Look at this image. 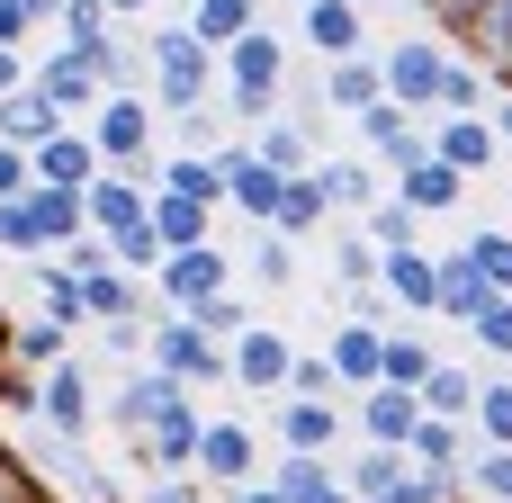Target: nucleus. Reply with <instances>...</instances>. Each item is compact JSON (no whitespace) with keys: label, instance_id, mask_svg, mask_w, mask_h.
<instances>
[{"label":"nucleus","instance_id":"4d7b16f0","mask_svg":"<svg viewBox=\"0 0 512 503\" xmlns=\"http://www.w3.org/2000/svg\"><path fill=\"white\" fill-rule=\"evenodd\" d=\"M0 414H36V378L27 369H0Z\"/></svg>","mask_w":512,"mask_h":503},{"label":"nucleus","instance_id":"13d9d810","mask_svg":"<svg viewBox=\"0 0 512 503\" xmlns=\"http://www.w3.org/2000/svg\"><path fill=\"white\" fill-rule=\"evenodd\" d=\"M9 90H27V63H18V45H0V99Z\"/></svg>","mask_w":512,"mask_h":503},{"label":"nucleus","instance_id":"ea45409f","mask_svg":"<svg viewBox=\"0 0 512 503\" xmlns=\"http://www.w3.org/2000/svg\"><path fill=\"white\" fill-rule=\"evenodd\" d=\"M468 432H477V450H512V378H486V387H477Z\"/></svg>","mask_w":512,"mask_h":503},{"label":"nucleus","instance_id":"39448f33","mask_svg":"<svg viewBox=\"0 0 512 503\" xmlns=\"http://www.w3.org/2000/svg\"><path fill=\"white\" fill-rule=\"evenodd\" d=\"M153 369L180 378V387H216V378H234V351H216L207 333H189L180 315H162L153 324Z\"/></svg>","mask_w":512,"mask_h":503},{"label":"nucleus","instance_id":"5fc2aeb1","mask_svg":"<svg viewBox=\"0 0 512 503\" xmlns=\"http://www.w3.org/2000/svg\"><path fill=\"white\" fill-rule=\"evenodd\" d=\"M27 189H36V153L0 144V207H9V198H27Z\"/></svg>","mask_w":512,"mask_h":503},{"label":"nucleus","instance_id":"9b49d317","mask_svg":"<svg viewBox=\"0 0 512 503\" xmlns=\"http://www.w3.org/2000/svg\"><path fill=\"white\" fill-rule=\"evenodd\" d=\"M495 153H504L495 117H441V126H432V162H450L459 180H477V171H486Z\"/></svg>","mask_w":512,"mask_h":503},{"label":"nucleus","instance_id":"6e6d98bb","mask_svg":"<svg viewBox=\"0 0 512 503\" xmlns=\"http://www.w3.org/2000/svg\"><path fill=\"white\" fill-rule=\"evenodd\" d=\"M36 27H45L36 0H0V45H18V36H36Z\"/></svg>","mask_w":512,"mask_h":503},{"label":"nucleus","instance_id":"a19ab883","mask_svg":"<svg viewBox=\"0 0 512 503\" xmlns=\"http://www.w3.org/2000/svg\"><path fill=\"white\" fill-rule=\"evenodd\" d=\"M252 153L279 171V180H297V171H315V153H306V126H288V117H270L261 135H252Z\"/></svg>","mask_w":512,"mask_h":503},{"label":"nucleus","instance_id":"a211bd4d","mask_svg":"<svg viewBox=\"0 0 512 503\" xmlns=\"http://www.w3.org/2000/svg\"><path fill=\"white\" fill-rule=\"evenodd\" d=\"M171 405H189V387H180V378H162V369H144V378H126V387H117V405H108V414H117V432H135V441H144Z\"/></svg>","mask_w":512,"mask_h":503},{"label":"nucleus","instance_id":"49530a36","mask_svg":"<svg viewBox=\"0 0 512 503\" xmlns=\"http://www.w3.org/2000/svg\"><path fill=\"white\" fill-rule=\"evenodd\" d=\"M333 279H342V288H378V243H369V234H342V243H333Z\"/></svg>","mask_w":512,"mask_h":503},{"label":"nucleus","instance_id":"72a5a7b5","mask_svg":"<svg viewBox=\"0 0 512 503\" xmlns=\"http://www.w3.org/2000/svg\"><path fill=\"white\" fill-rule=\"evenodd\" d=\"M207 216H216V207H198V198H180V189H153V234H162V252L207 243Z\"/></svg>","mask_w":512,"mask_h":503},{"label":"nucleus","instance_id":"58836bf2","mask_svg":"<svg viewBox=\"0 0 512 503\" xmlns=\"http://www.w3.org/2000/svg\"><path fill=\"white\" fill-rule=\"evenodd\" d=\"M180 324H189V333H207V342H216V351H234V342H243V333H252V306H243V297H234V288H225V297H207V306H189V315H180Z\"/></svg>","mask_w":512,"mask_h":503},{"label":"nucleus","instance_id":"2f4dec72","mask_svg":"<svg viewBox=\"0 0 512 503\" xmlns=\"http://www.w3.org/2000/svg\"><path fill=\"white\" fill-rule=\"evenodd\" d=\"M72 360V333L63 324H45V315H27L18 333H9V369H27V378H45V369H63Z\"/></svg>","mask_w":512,"mask_h":503},{"label":"nucleus","instance_id":"0eeeda50","mask_svg":"<svg viewBox=\"0 0 512 503\" xmlns=\"http://www.w3.org/2000/svg\"><path fill=\"white\" fill-rule=\"evenodd\" d=\"M90 144H99L108 171L144 162V144H153V108H144V99H99V108H90Z\"/></svg>","mask_w":512,"mask_h":503},{"label":"nucleus","instance_id":"412c9836","mask_svg":"<svg viewBox=\"0 0 512 503\" xmlns=\"http://www.w3.org/2000/svg\"><path fill=\"white\" fill-rule=\"evenodd\" d=\"M414 423H423V396H405V387H369V396H360V432H369V450H405Z\"/></svg>","mask_w":512,"mask_h":503},{"label":"nucleus","instance_id":"423d86ee","mask_svg":"<svg viewBox=\"0 0 512 503\" xmlns=\"http://www.w3.org/2000/svg\"><path fill=\"white\" fill-rule=\"evenodd\" d=\"M27 81H36V90H45V99H54V108H63V117H90V108H99V99H108V90H99V72H90V54H81V45H45V63H36V72H27Z\"/></svg>","mask_w":512,"mask_h":503},{"label":"nucleus","instance_id":"f3484780","mask_svg":"<svg viewBox=\"0 0 512 503\" xmlns=\"http://www.w3.org/2000/svg\"><path fill=\"white\" fill-rule=\"evenodd\" d=\"M333 387H351V396H369L378 387V360H387V333L378 324H333Z\"/></svg>","mask_w":512,"mask_h":503},{"label":"nucleus","instance_id":"8fccbe9b","mask_svg":"<svg viewBox=\"0 0 512 503\" xmlns=\"http://www.w3.org/2000/svg\"><path fill=\"white\" fill-rule=\"evenodd\" d=\"M252 270H261V288H288V279H297V243L261 225V243H252Z\"/></svg>","mask_w":512,"mask_h":503},{"label":"nucleus","instance_id":"e2e57ef3","mask_svg":"<svg viewBox=\"0 0 512 503\" xmlns=\"http://www.w3.org/2000/svg\"><path fill=\"white\" fill-rule=\"evenodd\" d=\"M351 9H369V0H351Z\"/></svg>","mask_w":512,"mask_h":503},{"label":"nucleus","instance_id":"ddd939ff","mask_svg":"<svg viewBox=\"0 0 512 503\" xmlns=\"http://www.w3.org/2000/svg\"><path fill=\"white\" fill-rule=\"evenodd\" d=\"M198 432H207V414H198V405H171V414L135 441V459L162 468V477H180V468H198Z\"/></svg>","mask_w":512,"mask_h":503},{"label":"nucleus","instance_id":"37998d69","mask_svg":"<svg viewBox=\"0 0 512 503\" xmlns=\"http://www.w3.org/2000/svg\"><path fill=\"white\" fill-rule=\"evenodd\" d=\"M108 261H117V270H126V279H135V270H144V279H153V270H162V261H171V252H162V234H153V216H144V225H126V234H117V243H108Z\"/></svg>","mask_w":512,"mask_h":503},{"label":"nucleus","instance_id":"f8f14e48","mask_svg":"<svg viewBox=\"0 0 512 503\" xmlns=\"http://www.w3.org/2000/svg\"><path fill=\"white\" fill-rule=\"evenodd\" d=\"M333 441H342V405H324V396H288V405H279V450L333 459Z\"/></svg>","mask_w":512,"mask_h":503},{"label":"nucleus","instance_id":"5701e85b","mask_svg":"<svg viewBox=\"0 0 512 503\" xmlns=\"http://www.w3.org/2000/svg\"><path fill=\"white\" fill-rule=\"evenodd\" d=\"M288 369H297V351H288V333H270V324H252V333L234 342V378H243V387H279V396H288Z\"/></svg>","mask_w":512,"mask_h":503},{"label":"nucleus","instance_id":"09e8293b","mask_svg":"<svg viewBox=\"0 0 512 503\" xmlns=\"http://www.w3.org/2000/svg\"><path fill=\"white\" fill-rule=\"evenodd\" d=\"M477 99H486V63H450L441 72V108L450 117H477Z\"/></svg>","mask_w":512,"mask_h":503},{"label":"nucleus","instance_id":"c85d7f7f","mask_svg":"<svg viewBox=\"0 0 512 503\" xmlns=\"http://www.w3.org/2000/svg\"><path fill=\"white\" fill-rule=\"evenodd\" d=\"M396 180H405V189H396V198H405V207H414V216H450V207H459V198H468V180H459V171H450V162H414V171H396Z\"/></svg>","mask_w":512,"mask_h":503},{"label":"nucleus","instance_id":"de8ad7c7","mask_svg":"<svg viewBox=\"0 0 512 503\" xmlns=\"http://www.w3.org/2000/svg\"><path fill=\"white\" fill-rule=\"evenodd\" d=\"M108 36H117L108 0H63V45H108Z\"/></svg>","mask_w":512,"mask_h":503},{"label":"nucleus","instance_id":"3c124183","mask_svg":"<svg viewBox=\"0 0 512 503\" xmlns=\"http://www.w3.org/2000/svg\"><path fill=\"white\" fill-rule=\"evenodd\" d=\"M0 252H18V261H45V234H36L27 198H9V207H0Z\"/></svg>","mask_w":512,"mask_h":503},{"label":"nucleus","instance_id":"dca6fc26","mask_svg":"<svg viewBox=\"0 0 512 503\" xmlns=\"http://www.w3.org/2000/svg\"><path fill=\"white\" fill-rule=\"evenodd\" d=\"M378 288H387L405 315H441V261H432V252H387V261H378Z\"/></svg>","mask_w":512,"mask_h":503},{"label":"nucleus","instance_id":"052dcab7","mask_svg":"<svg viewBox=\"0 0 512 503\" xmlns=\"http://www.w3.org/2000/svg\"><path fill=\"white\" fill-rule=\"evenodd\" d=\"M135 9H153V0H108V18H135Z\"/></svg>","mask_w":512,"mask_h":503},{"label":"nucleus","instance_id":"a878e982","mask_svg":"<svg viewBox=\"0 0 512 503\" xmlns=\"http://www.w3.org/2000/svg\"><path fill=\"white\" fill-rule=\"evenodd\" d=\"M81 306H90V324H144V279H126V270H99V279H81Z\"/></svg>","mask_w":512,"mask_h":503},{"label":"nucleus","instance_id":"c756f323","mask_svg":"<svg viewBox=\"0 0 512 503\" xmlns=\"http://www.w3.org/2000/svg\"><path fill=\"white\" fill-rule=\"evenodd\" d=\"M36 315H45V324H63V333H81V324H90V306H81V279H72L54 252L36 261Z\"/></svg>","mask_w":512,"mask_h":503},{"label":"nucleus","instance_id":"393cba45","mask_svg":"<svg viewBox=\"0 0 512 503\" xmlns=\"http://www.w3.org/2000/svg\"><path fill=\"white\" fill-rule=\"evenodd\" d=\"M27 216H36V234H45V252H63V243H81V234H90L81 189H27Z\"/></svg>","mask_w":512,"mask_h":503},{"label":"nucleus","instance_id":"603ef678","mask_svg":"<svg viewBox=\"0 0 512 503\" xmlns=\"http://www.w3.org/2000/svg\"><path fill=\"white\" fill-rule=\"evenodd\" d=\"M468 333H477V351H486V360H512V297H495Z\"/></svg>","mask_w":512,"mask_h":503},{"label":"nucleus","instance_id":"473e14b6","mask_svg":"<svg viewBox=\"0 0 512 503\" xmlns=\"http://www.w3.org/2000/svg\"><path fill=\"white\" fill-rule=\"evenodd\" d=\"M477 387H486L477 369H459V360H441V369L423 378V414H432V423H468V414H477Z\"/></svg>","mask_w":512,"mask_h":503},{"label":"nucleus","instance_id":"4be33fe9","mask_svg":"<svg viewBox=\"0 0 512 503\" xmlns=\"http://www.w3.org/2000/svg\"><path fill=\"white\" fill-rule=\"evenodd\" d=\"M378 99H387V72H378V54L324 63V108H342V117H369Z\"/></svg>","mask_w":512,"mask_h":503},{"label":"nucleus","instance_id":"79ce46f5","mask_svg":"<svg viewBox=\"0 0 512 503\" xmlns=\"http://www.w3.org/2000/svg\"><path fill=\"white\" fill-rule=\"evenodd\" d=\"M369 243H378V261H387V252H423V216H414L405 198H378V207H369Z\"/></svg>","mask_w":512,"mask_h":503},{"label":"nucleus","instance_id":"f03ea898","mask_svg":"<svg viewBox=\"0 0 512 503\" xmlns=\"http://www.w3.org/2000/svg\"><path fill=\"white\" fill-rule=\"evenodd\" d=\"M225 81H234V90H225V99H234V117H252V126H261V117H270V99H279V81H288V45H279L270 27H252L243 45H225Z\"/></svg>","mask_w":512,"mask_h":503},{"label":"nucleus","instance_id":"a18cd8bd","mask_svg":"<svg viewBox=\"0 0 512 503\" xmlns=\"http://www.w3.org/2000/svg\"><path fill=\"white\" fill-rule=\"evenodd\" d=\"M468 495L477 503H512V450H468Z\"/></svg>","mask_w":512,"mask_h":503},{"label":"nucleus","instance_id":"4c0bfd02","mask_svg":"<svg viewBox=\"0 0 512 503\" xmlns=\"http://www.w3.org/2000/svg\"><path fill=\"white\" fill-rule=\"evenodd\" d=\"M324 216H333V207H324V180H315V171H297V180H288V198H279V216H270V234H288V243H297V234H315Z\"/></svg>","mask_w":512,"mask_h":503},{"label":"nucleus","instance_id":"c9c22d12","mask_svg":"<svg viewBox=\"0 0 512 503\" xmlns=\"http://www.w3.org/2000/svg\"><path fill=\"white\" fill-rule=\"evenodd\" d=\"M468 450H477V441H468V423H432V414H423V423H414V441H405V459H414V468H468Z\"/></svg>","mask_w":512,"mask_h":503},{"label":"nucleus","instance_id":"9d476101","mask_svg":"<svg viewBox=\"0 0 512 503\" xmlns=\"http://www.w3.org/2000/svg\"><path fill=\"white\" fill-rule=\"evenodd\" d=\"M360 135H369V153L387 162V171H414V162H432V135L396 108V99H378L369 117H360Z\"/></svg>","mask_w":512,"mask_h":503},{"label":"nucleus","instance_id":"f704fd0d","mask_svg":"<svg viewBox=\"0 0 512 503\" xmlns=\"http://www.w3.org/2000/svg\"><path fill=\"white\" fill-rule=\"evenodd\" d=\"M441 369V351L423 342V333H387V360H378V387H405V396H423V378Z\"/></svg>","mask_w":512,"mask_h":503},{"label":"nucleus","instance_id":"7c9ffc66","mask_svg":"<svg viewBox=\"0 0 512 503\" xmlns=\"http://www.w3.org/2000/svg\"><path fill=\"white\" fill-rule=\"evenodd\" d=\"M486 306H495V288L477 279V261H468V252H450V261H441V324H477Z\"/></svg>","mask_w":512,"mask_h":503},{"label":"nucleus","instance_id":"c03bdc74","mask_svg":"<svg viewBox=\"0 0 512 503\" xmlns=\"http://www.w3.org/2000/svg\"><path fill=\"white\" fill-rule=\"evenodd\" d=\"M459 252H468V261H477V279H486V288H495V297H512V234H468V243H459Z\"/></svg>","mask_w":512,"mask_h":503},{"label":"nucleus","instance_id":"b1692460","mask_svg":"<svg viewBox=\"0 0 512 503\" xmlns=\"http://www.w3.org/2000/svg\"><path fill=\"white\" fill-rule=\"evenodd\" d=\"M261 486H270V495H288V503H351V495H342V468H333V459H297V450H288V459H279Z\"/></svg>","mask_w":512,"mask_h":503},{"label":"nucleus","instance_id":"6e6552de","mask_svg":"<svg viewBox=\"0 0 512 503\" xmlns=\"http://www.w3.org/2000/svg\"><path fill=\"white\" fill-rule=\"evenodd\" d=\"M90 414H99V405H90V378H81L72 360L36 378V423H45L54 441H81V432H90Z\"/></svg>","mask_w":512,"mask_h":503},{"label":"nucleus","instance_id":"aec40b11","mask_svg":"<svg viewBox=\"0 0 512 503\" xmlns=\"http://www.w3.org/2000/svg\"><path fill=\"white\" fill-rule=\"evenodd\" d=\"M63 126H72V117H63V108H54V99H45L36 81L0 99V144H18V153H36V144H54Z\"/></svg>","mask_w":512,"mask_h":503},{"label":"nucleus","instance_id":"1a4fd4ad","mask_svg":"<svg viewBox=\"0 0 512 503\" xmlns=\"http://www.w3.org/2000/svg\"><path fill=\"white\" fill-rule=\"evenodd\" d=\"M81 207H90V234H99V243H117L126 225H144V216H153V189H135L126 171H99V180L81 189Z\"/></svg>","mask_w":512,"mask_h":503},{"label":"nucleus","instance_id":"4468645a","mask_svg":"<svg viewBox=\"0 0 512 503\" xmlns=\"http://www.w3.org/2000/svg\"><path fill=\"white\" fill-rule=\"evenodd\" d=\"M306 45H315L324 63L369 54V9H351V0H306Z\"/></svg>","mask_w":512,"mask_h":503},{"label":"nucleus","instance_id":"864d4df0","mask_svg":"<svg viewBox=\"0 0 512 503\" xmlns=\"http://www.w3.org/2000/svg\"><path fill=\"white\" fill-rule=\"evenodd\" d=\"M288 396H333V360H324V351H297V369H288Z\"/></svg>","mask_w":512,"mask_h":503},{"label":"nucleus","instance_id":"e433bc0d","mask_svg":"<svg viewBox=\"0 0 512 503\" xmlns=\"http://www.w3.org/2000/svg\"><path fill=\"white\" fill-rule=\"evenodd\" d=\"M315 180H324V207H351V216L378 207V171L369 162H315Z\"/></svg>","mask_w":512,"mask_h":503},{"label":"nucleus","instance_id":"bb28decb","mask_svg":"<svg viewBox=\"0 0 512 503\" xmlns=\"http://www.w3.org/2000/svg\"><path fill=\"white\" fill-rule=\"evenodd\" d=\"M261 27V0H189V36L216 54V45H243Z\"/></svg>","mask_w":512,"mask_h":503},{"label":"nucleus","instance_id":"7ed1b4c3","mask_svg":"<svg viewBox=\"0 0 512 503\" xmlns=\"http://www.w3.org/2000/svg\"><path fill=\"white\" fill-rule=\"evenodd\" d=\"M234 288V261L216 252V243H189V252H171L162 270H153V306L162 315H189V306H207V297H225Z\"/></svg>","mask_w":512,"mask_h":503},{"label":"nucleus","instance_id":"680f3d73","mask_svg":"<svg viewBox=\"0 0 512 503\" xmlns=\"http://www.w3.org/2000/svg\"><path fill=\"white\" fill-rule=\"evenodd\" d=\"M495 135H504V144H512V99H504V108H495Z\"/></svg>","mask_w":512,"mask_h":503},{"label":"nucleus","instance_id":"cd10ccee","mask_svg":"<svg viewBox=\"0 0 512 503\" xmlns=\"http://www.w3.org/2000/svg\"><path fill=\"white\" fill-rule=\"evenodd\" d=\"M405 477H414V459H405V450H360V459L342 468V495H351V503H387Z\"/></svg>","mask_w":512,"mask_h":503},{"label":"nucleus","instance_id":"20e7f679","mask_svg":"<svg viewBox=\"0 0 512 503\" xmlns=\"http://www.w3.org/2000/svg\"><path fill=\"white\" fill-rule=\"evenodd\" d=\"M378 72H387V99L414 117V108H441V72H450V54H441L432 36H405V45L378 54Z\"/></svg>","mask_w":512,"mask_h":503},{"label":"nucleus","instance_id":"bf43d9fd","mask_svg":"<svg viewBox=\"0 0 512 503\" xmlns=\"http://www.w3.org/2000/svg\"><path fill=\"white\" fill-rule=\"evenodd\" d=\"M144 503H198V486H189V477H162V486H153Z\"/></svg>","mask_w":512,"mask_h":503},{"label":"nucleus","instance_id":"2eb2a0df","mask_svg":"<svg viewBox=\"0 0 512 503\" xmlns=\"http://www.w3.org/2000/svg\"><path fill=\"white\" fill-rule=\"evenodd\" d=\"M108 162H99V144L81 135V126H63L54 144H36V189H90Z\"/></svg>","mask_w":512,"mask_h":503},{"label":"nucleus","instance_id":"6ab92c4d","mask_svg":"<svg viewBox=\"0 0 512 503\" xmlns=\"http://www.w3.org/2000/svg\"><path fill=\"white\" fill-rule=\"evenodd\" d=\"M252 468H261V450H252V432L243 423H207L198 432V477H216V486H252Z\"/></svg>","mask_w":512,"mask_h":503},{"label":"nucleus","instance_id":"f257e3e1","mask_svg":"<svg viewBox=\"0 0 512 503\" xmlns=\"http://www.w3.org/2000/svg\"><path fill=\"white\" fill-rule=\"evenodd\" d=\"M144 63H153V90H162V108H171V117H189V108L207 99V81H216V54H207L189 27L144 36Z\"/></svg>","mask_w":512,"mask_h":503}]
</instances>
